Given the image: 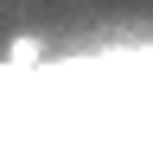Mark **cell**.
Returning a JSON list of instances; mask_svg holds the SVG:
<instances>
[{"mask_svg":"<svg viewBox=\"0 0 153 153\" xmlns=\"http://www.w3.org/2000/svg\"><path fill=\"white\" fill-rule=\"evenodd\" d=\"M0 153H153V45L0 70Z\"/></svg>","mask_w":153,"mask_h":153,"instance_id":"obj_1","label":"cell"}]
</instances>
